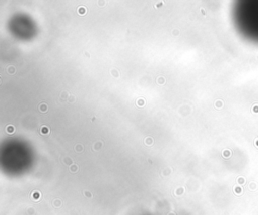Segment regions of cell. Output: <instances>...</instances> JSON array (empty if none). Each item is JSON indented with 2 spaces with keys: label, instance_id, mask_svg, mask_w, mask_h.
Here are the masks:
<instances>
[{
  "label": "cell",
  "instance_id": "11",
  "mask_svg": "<svg viewBox=\"0 0 258 215\" xmlns=\"http://www.w3.org/2000/svg\"><path fill=\"white\" fill-rule=\"evenodd\" d=\"M75 100H76V97L74 95H70L69 98H68L69 102H75Z\"/></svg>",
  "mask_w": 258,
  "mask_h": 215
},
{
  "label": "cell",
  "instance_id": "13",
  "mask_svg": "<svg viewBox=\"0 0 258 215\" xmlns=\"http://www.w3.org/2000/svg\"><path fill=\"white\" fill-rule=\"evenodd\" d=\"M144 103H145V101H144L143 99H138V100H137V104H138V105H143Z\"/></svg>",
  "mask_w": 258,
  "mask_h": 215
},
{
  "label": "cell",
  "instance_id": "15",
  "mask_svg": "<svg viewBox=\"0 0 258 215\" xmlns=\"http://www.w3.org/2000/svg\"><path fill=\"white\" fill-rule=\"evenodd\" d=\"M71 171H74V172L77 171V166H76V165H73V166L71 167Z\"/></svg>",
  "mask_w": 258,
  "mask_h": 215
},
{
  "label": "cell",
  "instance_id": "6",
  "mask_svg": "<svg viewBox=\"0 0 258 215\" xmlns=\"http://www.w3.org/2000/svg\"><path fill=\"white\" fill-rule=\"evenodd\" d=\"M15 71H16V70H15L14 66H8V67H7V72H9V73L13 74Z\"/></svg>",
  "mask_w": 258,
  "mask_h": 215
},
{
  "label": "cell",
  "instance_id": "9",
  "mask_svg": "<svg viewBox=\"0 0 258 215\" xmlns=\"http://www.w3.org/2000/svg\"><path fill=\"white\" fill-rule=\"evenodd\" d=\"M69 96H70V95H69V94H68V92H67V91H63V92H62V93H61V96H60V99H61V100H62V99H63V98H67V99H68V98H69Z\"/></svg>",
  "mask_w": 258,
  "mask_h": 215
},
{
  "label": "cell",
  "instance_id": "17",
  "mask_svg": "<svg viewBox=\"0 0 258 215\" xmlns=\"http://www.w3.org/2000/svg\"><path fill=\"white\" fill-rule=\"evenodd\" d=\"M176 33H177V34H178V30H177V31H176V30H174V32H173V34H176Z\"/></svg>",
  "mask_w": 258,
  "mask_h": 215
},
{
  "label": "cell",
  "instance_id": "2",
  "mask_svg": "<svg viewBox=\"0 0 258 215\" xmlns=\"http://www.w3.org/2000/svg\"><path fill=\"white\" fill-rule=\"evenodd\" d=\"M38 109H39V111H40V112H42V113H45V112H47V110H48V106H47V104H46V103L42 102V103H40V104L38 105Z\"/></svg>",
  "mask_w": 258,
  "mask_h": 215
},
{
  "label": "cell",
  "instance_id": "16",
  "mask_svg": "<svg viewBox=\"0 0 258 215\" xmlns=\"http://www.w3.org/2000/svg\"><path fill=\"white\" fill-rule=\"evenodd\" d=\"M63 162H66V163H71V160H70V158H64Z\"/></svg>",
  "mask_w": 258,
  "mask_h": 215
},
{
  "label": "cell",
  "instance_id": "5",
  "mask_svg": "<svg viewBox=\"0 0 258 215\" xmlns=\"http://www.w3.org/2000/svg\"><path fill=\"white\" fill-rule=\"evenodd\" d=\"M78 12H79L80 15H85V13H86V8H85V7H79V8H78Z\"/></svg>",
  "mask_w": 258,
  "mask_h": 215
},
{
  "label": "cell",
  "instance_id": "4",
  "mask_svg": "<svg viewBox=\"0 0 258 215\" xmlns=\"http://www.w3.org/2000/svg\"><path fill=\"white\" fill-rule=\"evenodd\" d=\"M144 142H145L146 145H152V144L154 143V140H153L152 138H150V137H147V138L144 140Z\"/></svg>",
  "mask_w": 258,
  "mask_h": 215
},
{
  "label": "cell",
  "instance_id": "8",
  "mask_svg": "<svg viewBox=\"0 0 258 215\" xmlns=\"http://www.w3.org/2000/svg\"><path fill=\"white\" fill-rule=\"evenodd\" d=\"M75 149H76L77 152H82L83 151V146L81 144H78V145H76Z\"/></svg>",
  "mask_w": 258,
  "mask_h": 215
},
{
  "label": "cell",
  "instance_id": "10",
  "mask_svg": "<svg viewBox=\"0 0 258 215\" xmlns=\"http://www.w3.org/2000/svg\"><path fill=\"white\" fill-rule=\"evenodd\" d=\"M101 146H102V143H101V142H97V143L94 145V149H95V150H99Z\"/></svg>",
  "mask_w": 258,
  "mask_h": 215
},
{
  "label": "cell",
  "instance_id": "7",
  "mask_svg": "<svg viewBox=\"0 0 258 215\" xmlns=\"http://www.w3.org/2000/svg\"><path fill=\"white\" fill-rule=\"evenodd\" d=\"M157 82H158L159 84H164V82H165V78H164V77H162V76H159V77L157 78Z\"/></svg>",
  "mask_w": 258,
  "mask_h": 215
},
{
  "label": "cell",
  "instance_id": "1",
  "mask_svg": "<svg viewBox=\"0 0 258 215\" xmlns=\"http://www.w3.org/2000/svg\"><path fill=\"white\" fill-rule=\"evenodd\" d=\"M235 21L241 35L258 44V0L239 1L235 8Z\"/></svg>",
  "mask_w": 258,
  "mask_h": 215
},
{
  "label": "cell",
  "instance_id": "3",
  "mask_svg": "<svg viewBox=\"0 0 258 215\" xmlns=\"http://www.w3.org/2000/svg\"><path fill=\"white\" fill-rule=\"evenodd\" d=\"M49 132H50L49 128H47V127H45V126H42L41 129H40V133L43 134V135H47V134H49Z\"/></svg>",
  "mask_w": 258,
  "mask_h": 215
},
{
  "label": "cell",
  "instance_id": "14",
  "mask_svg": "<svg viewBox=\"0 0 258 215\" xmlns=\"http://www.w3.org/2000/svg\"><path fill=\"white\" fill-rule=\"evenodd\" d=\"M6 130H7V132H8V133H10V134H11V133L13 132V130H14V129H13V127H12V126H9V127H7V129H6Z\"/></svg>",
  "mask_w": 258,
  "mask_h": 215
},
{
  "label": "cell",
  "instance_id": "12",
  "mask_svg": "<svg viewBox=\"0 0 258 215\" xmlns=\"http://www.w3.org/2000/svg\"><path fill=\"white\" fill-rule=\"evenodd\" d=\"M111 73L115 76V77H118L119 76V73H118V71L116 70V69H113V70H111Z\"/></svg>",
  "mask_w": 258,
  "mask_h": 215
}]
</instances>
